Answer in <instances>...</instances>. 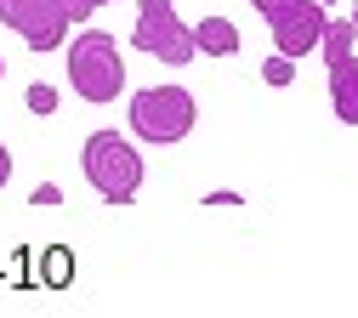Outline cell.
<instances>
[{
    "label": "cell",
    "instance_id": "6da1fadb",
    "mask_svg": "<svg viewBox=\"0 0 358 318\" xmlns=\"http://www.w3.org/2000/svg\"><path fill=\"white\" fill-rule=\"evenodd\" d=\"M80 171H85V182H92V194L103 205H131L137 188H143V159L131 148V136H120V131H92L85 136Z\"/></svg>",
    "mask_w": 358,
    "mask_h": 318
},
{
    "label": "cell",
    "instance_id": "7a4b0ae2",
    "mask_svg": "<svg viewBox=\"0 0 358 318\" xmlns=\"http://www.w3.org/2000/svg\"><path fill=\"white\" fill-rule=\"evenodd\" d=\"M69 91L80 103H114L125 91V57H120V40L103 29H85L69 40Z\"/></svg>",
    "mask_w": 358,
    "mask_h": 318
},
{
    "label": "cell",
    "instance_id": "3957f363",
    "mask_svg": "<svg viewBox=\"0 0 358 318\" xmlns=\"http://www.w3.org/2000/svg\"><path fill=\"white\" fill-rule=\"evenodd\" d=\"M131 131L143 136V143L154 148H171V143H182V136L199 125V103H194V91L182 85H143L137 97H131Z\"/></svg>",
    "mask_w": 358,
    "mask_h": 318
},
{
    "label": "cell",
    "instance_id": "277c9868",
    "mask_svg": "<svg viewBox=\"0 0 358 318\" xmlns=\"http://www.w3.org/2000/svg\"><path fill=\"white\" fill-rule=\"evenodd\" d=\"M131 45L143 57H159L165 68L194 63V29L176 17V0H137V29H131Z\"/></svg>",
    "mask_w": 358,
    "mask_h": 318
},
{
    "label": "cell",
    "instance_id": "5b68a950",
    "mask_svg": "<svg viewBox=\"0 0 358 318\" xmlns=\"http://www.w3.org/2000/svg\"><path fill=\"white\" fill-rule=\"evenodd\" d=\"M0 23L29 52H57V45H69L74 12H69V0H0Z\"/></svg>",
    "mask_w": 358,
    "mask_h": 318
},
{
    "label": "cell",
    "instance_id": "8992f818",
    "mask_svg": "<svg viewBox=\"0 0 358 318\" xmlns=\"http://www.w3.org/2000/svg\"><path fill=\"white\" fill-rule=\"evenodd\" d=\"M324 0H296L290 12L279 17H267V29H273V52L285 57H307V52H319V34H324Z\"/></svg>",
    "mask_w": 358,
    "mask_h": 318
},
{
    "label": "cell",
    "instance_id": "52a82bcc",
    "mask_svg": "<svg viewBox=\"0 0 358 318\" xmlns=\"http://www.w3.org/2000/svg\"><path fill=\"white\" fill-rule=\"evenodd\" d=\"M330 108L341 125H358V57L330 63Z\"/></svg>",
    "mask_w": 358,
    "mask_h": 318
},
{
    "label": "cell",
    "instance_id": "ba28073f",
    "mask_svg": "<svg viewBox=\"0 0 358 318\" xmlns=\"http://www.w3.org/2000/svg\"><path fill=\"white\" fill-rule=\"evenodd\" d=\"M194 52H205V57H234V52H239V29H234L228 17H199V23H194Z\"/></svg>",
    "mask_w": 358,
    "mask_h": 318
},
{
    "label": "cell",
    "instance_id": "9c48e42d",
    "mask_svg": "<svg viewBox=\"0 0 358 318\" xmlns=\"http://www.w3.org/2000/svg\"><path fill=\"white\" fill-rule=\"evenodd\" d=\"M40 284L46 290H69L74 284V250L69 245H46V256H40Z\"/></svg>",
    "mask_w": 358,
    "mask_h": 318
},
{
    "label": "cell",
    "instance_id": "30bf717a",
    "mask_svg": "<svg viewBox=\"0 0 358 318\" xmlns=\"http://www.w3.org/2000/svg\"><path fill=\"white\" fill-rule=\"evenodd\" d=\"M23 103H29V114H57V85L34 80V85L23 91Z\"/></svg>",
    "mask_w": 358,
    "mask_h": 318
},
{
    "label": "cell",
    "instance_id": "8fae6325",
    "mask_svg": "<svg viewBox=\"0 0 358 318\" xmlns=\"http://www.w3.org/2000/svg\"><path fill=\"white\" fill-rule=\"evenodd\" d=\"M262 80H267V85H290V80H296V57H285V52H273V57L262 63Z\"/></svg>",
    "mask_w": 358,
    "mask_h": 318
},
{
    "label": "cell",
    "instance_id": "7c38bea8",
    "mask_svg": "<svg viewBox=\"0 0 358 318\" xmlns=\"http://www.w3.org/2000/svg\"><path fill=\"white\" fill-rule=\"evenodd\" d=\"M29 205H40V210H52V205H63V188H57V182H40V188L29 194Z\"/></svg>",
    "mask_w": 358,
    "mask_h": 318
},
{
    "label": "cell",
    "instance_id": "4fadbf2b",
    "mask_svg": "<svg viewBox=\"0 0 358 318\" xmlns=\"http://www.w3.org/2000/svg\"><path fill=\"white\" fill-rule=\"evenodd\" d=\"M103 6H120V0H69L74 23H92V12H103Z\"/></svg>",
    "mask_w": 358,
    "mask_h": 318
},
{
    "label": "cell",
    "instance_id": "5bb4252c",
    "mask_svg": "<svg viewBox=\"0 0 358 318\" xmlns=\"http://www.w3.org/2000/svg\"><path fill=\"white\" fill-rule=\"evenodd\" d=\"M250 6H256L262 17H279V12H290V6H296V0H250Z\"/></svg>",
    "mask_w": 358,
    "mask_h": 318
},
{
    "label": "cell",
    "instance_id": "9a60e30c",
    "mask_svg": "<svg viewBox=\"0 0 358 318\" xmlns=\"http://www.w3.org/2000/svg\"><path fill=\"white\" fill-rule=\"evenodd\" d=\"M6 176H12V154H6V143H0V188H6Z\"/></svg>",
    "mask_w": 358,
    "mask_h": 318
},
{
    "label": "cell",
    "instance_id": "2e32d148",
    "mask_svg": "<svg viewBox=\"0 0 358 318\" xmlns=\"http://www.w3.org/2000/svg\"><path fill=\"white\" fill-rule=\"evenodd\" d=\"M0 80H6V57H0Z\"/></svg>",
    "mask_w": 358,
    "mask_h": 318
},
{
    "label": "cell",
    "instance_id": "e0dca14e",
    "mask_svg": "<svg viewBox=\"0 0 358 318\" xmlns=\"http://www.w3.org/2000/svg\"><path fill=\"white\" fill-rule=\"evenodd\" d=\"M324 6H336V0H324Z\"/></svg>",
    "mask_w": 358,
    "mask_h": 318
}]
</instances>
